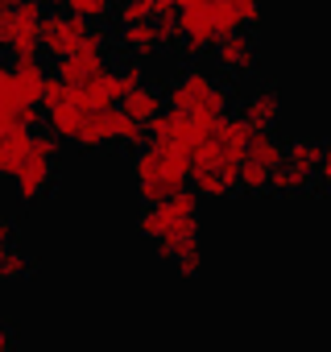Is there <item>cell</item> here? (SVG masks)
<instances>
[{"instance_id": "obj_18", "label": "cell", "mask_w": 331, "mask_h": 352, "mask_svg": "<svg viewBox=\"0 0 331 352\" xmlns=\"http://www.w3.org/2000/svg\"><path fill=\"white\" fill-rule=\"evenodd\" d=\"M261 21V0H220V30H249Z\"/></svg>"}, {"instance_id": "obj_14", "label": "cell", "mask_w": 331, "mask_h": 352, "mask_svg": "<svg viewBox=\"0 0 331 352\" xmlns=\"http://www.w3.org/2000/svg\"><path fill=\"white\" fill-rule=\"evenodd\" d=\"M249 133H253V129H249L240 116H220V120H216V129H212V141H216V149H220V157H224V162H244Z\"/></svg>"}, {"instance_id": "obj_9", "label": "cell", "mask_w": 331, "mask_h": 352, "mask_svg": "<svg viewBox=\"0 0 331 352\" xmlns=\"http://www.w3.org/2000/svg\"><path fill=\"white\" fill-rule=\"evenodd\" d=\"M183 216H199V195L195 191H174L170 199H161V204H145V212H141V220H137V232L145 236V241H157L166 228H170L174 220H183Z\"/></svg>"}, {"instance_id": "obj_22", "label": "cell", "mask_w": 331, "mask_h": 352, "mask_svg": "<svg viewBox=\"0 0 331 352\" xmlns=\"http://www.w3.org/2000/svg\"><path fill=\"white\" fill-rule=\"evenodd\" d=\"M236 191H249V195H261L269 191V170L261 162H240V174H236Z\"/></svg>"}, {"instance_id": "obj_23", "label": "cell", "mask_w": 331, "mask_h": 352, "mask_svg": "<svg viewBox=\"0 0 331 352\" xmlns=\"http://www.w3.org/2000/svg\"><path fill=\"white\" fill-rule=\"evenodd\" d=\"M157 13V0H116V21L128 25V21H153Z\"/></svg>"}, {"instance_id": "obj_5", "label": "cell", "mask_w": 331, "mask_h": 352, "mask_svg": "<svg viewBox=\"0 0 331 352\" xmlns=\"http://www.w3.org/2000/svg\"><path fill=\"white\" fill-rule=\"evenodd\" d=\"M38 0H0V50L13 58L38 54Z\"/></svg>"}, {"instance_id": "obj_25", "label": "cell", "mask_w": 331, "mask_h": 352, "mask_svg": "<svg viewBox=\"0 0 331 352\" xmlns=\"http://www.w3.org/2000/svg\"><path fill=\"white\" fill-rule=\"evenodd\" d=\"M319 179H323V187L331 191V141H323V162H319Z\"/></svg>"}, {"instance_id": "obj_6", "label": "cell", "mask_w": 331, "mask_h": 352, "mask_svg": "<svg viewBox=\"0 0 331 352\" xmlns=\"http://www.w3.org/2000/svg\"><path fill=\"white\" fill-rule=\"evenodd\" d=\"M153 245H157V253H161L166 261H174V265H179L183 278H195V274L203 270V253H199V216H183V220H174V224L166 228Z\"/></svg>"}, {"instance_id": "obj_21", "label": "cell", "mask_w": 331, "mask_h": 352, "mask_svg": "<svg viewBox=\"0 0 331 352\" xmlns=\"http://www.w3.org/2000/svg\"><path fill=\"white\" fill-rule=\"evenodd\" d=\"M286 162H290V166H298V170H306V174H319L323 141H315V137H294V141L286 145Z\"/></svg>"}, {"instance_id": "obj_30", "label": "cell", "mask_w": 331, "mask_h": 352, "mask_svg": "<svg viewBox=\"0 0 331 352\" xmlns=\"http://www.w3.org/2000/svg\"><path fill=\"white\" fill-rule=\"evenodd\" d=\"M46 5H58V9H62V0H46Z\"/></svg>"}, {"instance_id": "obj_4", "label": "cell", "mask_w": 331, "mask_h": 352, "mask_svg": "<svg viewBox=\"0 0 331 352\" xmlns=\"http://www.w3.org/2000/svg\"><path fill=\"white\" fill-rule=\"evenodd\" d=\"M179 34H183L179 50L187 58L207 54L224 38V30H220V0H195V5H183L179 9Z\"/></svg>"}, {"instance_id": "obj_32", "label": "cell", "mask_w": 331, "mask_h": 352, "mask_svg": "<svg viewBox=\"0 0 331 352\" xmlns=\"http://www.w3.org/2000/svg\"><path fill=\"white\" fill-rule=\"evenodd\" d=\"M38 5H42V0H38Z\"/></svg>"}, {"instance_id": "obj_15", "label": "cell", "mask_w": 331, "mask_h": 352, "mask_svg": "<svg viewBox=\"0 0 331 352\" xmlns=\"http://www.w3.org/2000/svg\"><path fill=\"white\" fill-rule=\"evenodd\" d=\"M161 108H166V91L161 87H149V83H137V87H128L120 96V112L133 116V120H141V124L153 120Z\"/></svg>"}, {"instance_id": "obj_31", "label": "cell", "mask_w": 331, "mask_h": 352, "mask_svg": "<svg viewBox=\"0 0 331 352\" xmlns=\"http://www.w3.org/2000/svg\"><path fill=\"white\" fill-rule=\"evenodd\" d=\"M112 5H116V0H112Z\"/></svg>"}, {"instance_id": "obj_28", "label": "cell", "mask_w": 331, "mask_h": 352, "mask_svg": "<svg viewBox=\"0 0 331 352\" xmlns=\"http://www.w3.org/2000/svg\"><path fill=\"white\" fill-rule=\"evenodd\" d=\"M9 124H17V116H13L5 104H0V129H9Z\"/></svg>"}, {"instance_id": "obj_7", "label": "cell", "mask_w": 331, "mask_h": 352, "mask_svg": "<svg viewBox=\"0 0 331 352\" xmlns=\"http://www.w3.org/2000/svg\"><path fill=\"white\" fill-rule=\"evenodd\" d=\"M87 30H91V21H83L75 13H42L38 17V50L58 63L62 54H71V50L83 46Z\"/></svg>"}, {"instance_id": "obj_19", "label": "cell", "mask_w": 331, "mask_h": 352, "mask_svg": "<svg viewBox=\"0 0 331 352\" xmlns=\"http://www.w3.org/2000/svg\"><path fill=\"white\" fill-rule=\"evenodd\" d=\"M310 183H315V174H306V170H298L290 162L269 170V191L273 195H298V191H310Z\"/></svg>"}, {"instance_id": "obj_3", "label": "cell", "mask_w": 331, "mask_h": 352, "mask_svg": "<svg viewBox=\"0 0 331 352\" xmlns=\"http://www.w3.org/2000/svg\"><path fill=\"white\" fill-rule=\"evenodd\" d=\"M58 137L46 129V133H34V145L25 153V162L17 166L13 174V191L21 204H38L50 187H54V166H58Z\"/></svg>"}, {"instance_id": "obj_2", "label": "cell", "mask_w": 331, "mask_h": 352, "mask_svg": "<svg viewBox=\"0 0 331 352\" xmlns=\"http://www.w3.org/2000/svg\"><path fill=\"white\" fill-rule=\"evenodd\" d=\"M166 104H170L174 112H187V116L203 120V124H216L232 108V87L220 83L203 67H187L170 87H166Z\"/></svg>"}, {"instance_id": "obj_24", "label": "cell", "mask_w": 331, "mask_h": 352, "mask_svg": "<svg viewBox=\"0 0 331 352\" xmlns=\"http://www.w3.org/2000/svg\"><path fill=\"white\" fill-rule=\"evenodd\" d=\"M62 9L83 17V21H104L112 13V0H62Z\"/></svg>"}, {"instance_id": "obj_8", "label": "cell", "mask_w": 331, "mask_h": 352, "mask_svg": "<svg viewBox=\"0 0 331 352\" xmlns=\"http://www.w3.org/2000/svg\"><path fill=\"white\" fill-rule=\"evenodd\" d=\"M104 54H108V34H104V30H87L83 46L58 58V79H62V83H71V87L87 83L95 71H104V67H108V58H104Z\"/></svg>"}, {"instance_id": "obj_1", "label": "cell", "mask_w": 331, "mask_h": 352, "mask_svg": "<svg viewBox=\"0 0 331 352\" xmlns=\"http://www.w3.org/2000/svg\"><path fill=\"white\" fill-rule=\"evenodd\" d=\"M133 183L141 204H161L191 183V157L166 141H145L133 157Z\"/></svg>"}, {"instance_id": "obj_29", "label": "cell", "mask_w": 331, "mask_h": 352, "mask_svg": "<svg viewBox=\"0 0 331 352\" xmlns=\"http://www.w3.org/2000/svg\"><path fill=\"white\" fill-rule=\"evenodd\" d=\"M170 5H174V9H183V5H195V0H170Z\"/></svg>"}, {"instance_id": "obj_12", "label": "cell", "mask_w": 331, "mask_h": 352, "mask_svg": "<svg viewBox=\"0 0 331 352\" xmlns=\"http://www.w3.org/2000/svg\"><path fill=\"white\" fill-rule=\"evenodd\" d=\"M277 116H282V96H277V87H253L244 100H240V120L249 124V129H273L277 124Z\"/></svg>"}, {"instance_id": "obj_11", "label": "cell", "mask_w": 331, "mask_h": 352, "mask_svg": "<svg viewBox=\"0 0 331 352\" xmlns=\"http://www.w3.org/2000/svg\"><path fill=\"white\" fill-rule=\"evenodd\" d=\"M236 174L240 162H220V166H195L191 170V183L199 199H228L236 191Z\"/></svg>"}, {"instance_id": "obj_10", "label": "cell", "mask_w": 331, "mask_h": 352, "mask_svg": "<svg viewBox=\"0 0 331 352\" xmlns=\"http://www.w3.org/2000/svg\"><path fill=\"white\" fill-rule=\"evenodd\" d=\"M212 54H216V63H220L224 75H249V71L257 67V42H253L244 30L224 34V38L212 46Z\"/></svg>"}, {"instance_id": "obj_13", "label": "cell", "mask_w": 331, "mask_h": 352, "mask_svg": "<svg viewBox=\"0 0 331 352\" xmlns=\"http://www.w3.org/2000/svg\"><path fill=\"white\" fill-rule=\"evenodd\" d=\"M124 91H128V83H124V75L116 67H104L87 83H79V96H83L87 108H112V104H120Z\"/></svg>"}, {"instance_id": "obj_16", "label": "cell", "mask_w": 331, "mask_h": 352, "mask_svg": "<svg viewBox=\"0 0 331 352\" xmlns=\"http://www.w3.org/2000/svg\"><path fill=\"white\" fill-rule=\"evenodd\" d=\"M120 50L128 54V58H153L157 50H161V42H157V30H153V21H128V25H120Z\"/></svg>"}, {"instance_id": "obj_17", "label": "cell", "mask_w": 331, "mask_h": 352, "mask_svg": "<svg viewBox=\"0 0 331 352\" xmlns=\"http://www.w3.org/2000/svg\"><path fill=\"white\" fill-rule=\"evenodd\" d=\"M244 157L249 162H261L265 170H273V166L286 162V145L273 137V129H253L249 133V145H244Z\"/></svg>"}, {"instance_id": "obj_26", "label": "cell", "mask_w": 331, "mask_h": 352, "mask_svg": "<svg viewBox=\"0 0 331 352\" xmlns=\"http://www.w3.org/2000/svg\"><path fill=\"white\" fill-rule=\"evenodd\" d=\"M0 352H13V331L0 327Z\"/></svg>"}, {"instance_id": "obj_20", "label": "cell", "mask_w": 331, "mask_h": 352, "mask_svg": "<svg viewBox=\"0 0 331 352\" xmlns=\"http://www.w3.org/2000/svg\"><path fill=\"white\" fill-rule=\"evenodd\" d=\"M34 270H38V261H34L25 249H17L13 241L0 245V282H21V278H30Z\"/></svg>"}, {"instance_id": "obj_27", "label": "cell", "mask_w": 331, "mask_h": 352, "mask_svg": "<svg viewBox=\"0 0 331 352\" xmlns=\"http://www.w3.org/2000/svg\"><path fill=\"white\" fill-rule=\"evenodd\" d=\"M5 241H13V224H9L5 216H0V245H5Z\"/></svg>"}]
</instances>
